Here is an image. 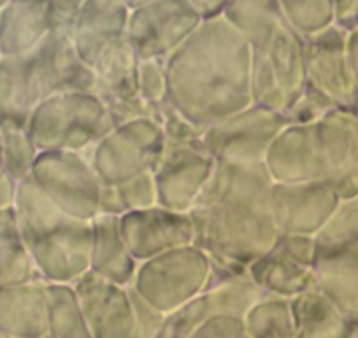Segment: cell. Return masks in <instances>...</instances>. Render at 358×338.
<instances>
[{"label": "cell", "mask_w": 358, "mask_h": 338, "mask_svg": "<svg viewBox=\"0 0 358 338\" xmlns=\"http://www.w3.org/2000/svg\"><path fill=\"white\" fill-rule=\"evenodd\" d=\"M169 105L204 130L251 98V47L222 18L204 20L167 61Z\"/></svg>", "instance_id": "1"}, {"label": "cell", "mask_w": 358, "mask_h": 338, "mask_svg": "<svg viewBox=\"0 0 358 338\" xmlns=\"http://www.w3.org/2000/svg\"><path fill=\"white\" fill-rule=\"evenodd\" d=\"M13 212L46 284L72 286L88 274L92 221L76 219L58 209L30 175L16 184Z\"/></svg>", "instance_id": "2"}, {"label": "cell", "mask_w": 358, "mask_h": 338, "mask_svg": "<svg viewBox=\"0 0 358 338\" xmlns=\"http://www.w3.org/2000/svg\"><path fill=\"white\" fill-rule=\"evenodd\" d=\"M195 246L222 263L248 268L278 244L281 232L271 203L230 202L197 205L192 210Z\"/></svg>", "instance_id": "3"}, {"label": "cell", "mask_w": 358, "mask_h": 338, "mask_svg": "<svg viewBox=\"0 0 358 338\" xmlns=\"http://www.w3.org/2000/svg\"><path fill=\"white\" fill-rule=\"evenodd\" d=\"M165 133V151L153 177L158 205L179 212H192L213 174L216 160L206 147L202 133L165 103L160 115Z\"/></svg>", "instance_id": "4"}, {"label": "cell", "mask_w": 358, "mask_h": 338, "mask_svg": "<svg viewBox=\"0 0 358 338\" xmlns=\"http://www.w3.org/2000/svg\"><path fill=\"white\" fill-rule=\"evenodd\" d=\"M27 128L41 153L74 151L90 154L115 128V122L94 91H64L41 100Z\"/></svg>", "instance_id": "5"}, {"label": "cell", "mask_w": 358, "mask_h": 338, "mask_svg": "<svg viewBox=\"0 0 358 338\" xmlns=\"http://www.w3.org/2000/svg\"><path fill=\"white\" fill-rule=\"evenodd\" d=\"M209 281L211 258L192 244L139 263L130 288L167 316L202 295Z\"/></svg>", "instance_id": "6"}, {"label": "cell", "mask_w": 358, "mask_h": 338, "mask_svg": "<svg viewBox=\"0 0 358 338\" xmlns=\"http://www.w3.org/2000/svg\"><path fill=\"white\" fill-rule=\"evenodd\" d=\"M253 103L285 115L308 86L304 37L290 25L260 50L251 51Z\"/></svg>", "instance_id": "7"}, {"label": "cell", "mask_w": 358, "mask_h": 338, "mask_svg": "<svg viewBox=\"0 0 358 338\" xmlns=\"http://www.w3.org/2000/svg\"><path fill=\"white\" fill-rule=\"evenodd\" d=\"M165 151L160 122L137 118L116 125L88 154L102 186H116L155 172Z\"/></svg>", "instance_id": "8"}, {"label": "cell", "mask_w": 358, "mask_h": 338, "mask_svg": "<svg viewBox=\"0 0 358 338\" xmlns=\"http://www.w3.org/2000/svg\"><path fill=\"white\" fill-rule=\"evenodd\" d=\"M30 177L58 209L76 219L92 221L101 212L102 182L88 154L43 151Z\"/></svg>", "instance_id": "9"}, {"label": "cell", "mask_w": 358, "mask_h": 338, "mask_svg": "<svg viewBox=\"0 0 358 338\" xmlns=\"http://www.w3.org/2000/svg\"><path fill=\"white\" fill-rule=\"evenodd\" d=\"M81 0H51V27L32 51L44 96L64 91H92L94 72L74 46V23Z\"/></svg>", "instance_id": "10"}, {"label": "cell", "mask_w": 358, "mask_h": 338, "mask_svg": "<svg viewBox=\"0 0 358 338\" xmlns=\"http://www.w3.org/2000/svg\"><path fill=\"white\" fill-rule=\"evenodd\" d=\"M287 125L281 112L250 103L206 126L202 139L216 161L264 163L268 147Z\"/></svg>", "instance_id": "11"}, {"label": "cell", "mask_w": 358, "mask_h": 338, "mask_svg": "<svg viewBox=\"0 0 358 338\" xmlns=\"http://www.w3.org/2000/svg\"><path fill=\"white\" fill-rule=\"evenodd\" d=\"M202 22L188 0H157L130 11L125 37L141 61H167Z\"/></svg>", "instance_id": "12"}, {"label": "cell", "mask_w": 358, "mask_h": 338, "mask_svg": "<svg viewBox=\"0 0 358 338\" xmlns=\"http://www.w3.org/2000/svg\"><path fill=\"white\" fill-rule=\"evenodd\" d=\"M141 60L130 47L127 37L116 41L92 65L94 88L92 91L104 102L116 125L137 118H153L160 122L139 96Z\"/></svg>", "instance_id": "13"}, {"label": "cell", "mask_w": 358, "mask_h": 338, "mask_svg": "<svg viewBox=\"0 0 358 338\" xmlns=\"http://www.w3.org/2000/svg\"><path fill=\"white\" fill-rule=\"evenodd\" d=\"M308 84L339 109L358 112V81L346 53V32L337 25L304 37Z\"/></svg>", "instance_id": "14"}, {"label": "cell", "mask_w": 358, "mask_h": 338, "mask_svg": "<svg viewBox=\"0 0 358 338\" xmlns=\"http://www.w3.org/2000/svg\"><path fill=\"white\" fill-rule=\"evenodd\" d=\"M120 230L137 263L195 244V224L190 212L155 205L120 217Z\"/></svg>", "instance_id": "15"}, {"label": "cell", "mask_w": 358, "mask_h": 338, "mask_svg": "<svg viewBox=\"0 0 358 338\" xmlns=\"http://www.w3.org/2000/svg\"><path fill=\"white\" fill-rule=\"evenodd\" d=\"M323 182L341 200L358 195V115L346 109L330 110L316 122Z\"/></svg>", "instance_id": "16"}, {"label": "cell", "mask_w": 358, "mask_h": 338, "mask_svg": "<svg viewBox=\"0 0 358 338\" xmlns=\"http://www.w3.org/2000/svg\"><path fill=\"white\" fill-rule=\"evenodd\" d=\"M341 196L327 182H274L271 212L281 233L316 237L336 212Z\"/></svg>", "instance_id": "17"}, {"label": "cell", "mask_w": 358, "mask_h": 338, "mask_svg": "<svg viewBox=\"0 0 358 338\" xmlns=\"http://www.w3.org/2000/svg\"><path fill=\"white\" fill-rule=\"evenodd\" d=\"M94 338H132L134 307L130 288L99 275H83L72 284Z\"/></svg>", "instance_id": "18"}, {"label": "cell", "mask_w": 358, "mask_h": 338, "mask_svg": "<svg viewBox=\"0 0 358 338\" xmlns=\"http://www.w3.org/2000/svg\"><path fill=\"white\" fill-rule=\"evenodd\" d=\"M264 163L268 175L278 184L323 182V163L316 123L313 125L288 123L273 140L265 154Z\"/></svg>", "instance_id": "19"}, {"label": "cell", "mask_w": 358, "mask_h": 338, "mask_svg": "<svg viewBox=\"0 0 358 338\" xmlns=\"http://www.w3.org/2000/svg\"><path fill=\"white\" fill-rule=\"evenodd\" d=\"M130 9L123 0H81L74 23V46L86 65L127 36Z\"/></svg>", "instance_id": "20"}, {"label": "cell", "mask_w": 358, "mask_h": 338, "mask_svg": "<svg viewBox=\"0 0 358 338\" xmlns=\"http://www.w3.org/2000/svg\"><path fill=\"white\" fill-rule=\"evenodd\" d=\"M44 98L32 53L0 57V123L29 126L34 109Z\"/></svg>", "instance_id": "21"}, {"label": "cell", "mask_w": 358, "mask_h": 338, "mask_svg": "<svg viewBox=\"0 0 358 338\" xmlns=\"http://www.w3.org/2000/svg\"><path fill=\"white\" fill-rule=\"evenodd\" d=\"M46 282L0 288V333L9 338H46Z\"/></svg>", "instance_id": "22"}, {"label": "cell", "mask_w": 358, "mask_h": 338, "mask_svg": "<svg viewBox=\"0 0 358 338\" xmlns=\"http://www.w3.org/2000/svg\"><path fill=\"white\" fill-rule=\"evenodd\" d=\"M51 27V0H9L0 8V54L22 57L39 46Z\"/></svg>", "instance_id": "23"}, {"label": "cell", "mask_w": 358, "mask_h": 338, "mask_svg": "<svg viewBox=\"0 0 358 338\" xmlns=\"http://www.w3.org/2000/svg\"><path fill=\"white\" fill-rule=\"evenodd\" d=\"M273 188L274 181L268 175L265 163L216 161L197 205L230 202V200L271 203Z\"/></svg>", "instance_id": "24"}, {"label": "cell", "mask_w": 358, "mask_h": 338, "mask_svg": "<svg viewBox=\"0 0 358 338\" xmlns=\"http://www.w3.org/2000/svg\"><path fill=\"white\" fill-rule=\"evenodd\" d=\"M137 267L139 263L123 240L120 217L99 214L92 219L90 272L123 288H130Z\"/></svg>", "instance_id": "25"}, {"label": "cell", "mask_w": 358, "mask_h": 338, "mask_svg": "<svg viewBox=\"0 0 358 338\" xmlns=\"http://www.w3.org/2000/svg\"><path fill=\"white\" fill-rule=\"evenodd\" d=\"M316 291L358 324V247L316 254Z\"/></svg>", "instance_id": "26"}, {"label": "cell", "mask_w": 358, "mask_h": 338, "mask_svg": "<svg viewBox=\"0 0 358 338\" xmlns=\"http://www.w3.org/2000/svg\"><path fill=\"white\" fill-rule=\"evenodd\" d=\"M251 281L264 295L294 300L316 288L315 267L292 260L276 246L248 267Z\"/></svg>", "instance_id": "27"}, {"label": "cell", "mask_w": 358, "mask_h": 338, "mask_svg": "<svg viewBox=\"0 0 358 338\" xmlns=\"http://www.w3.org/2000/svg\"><path fill=\"white\" fill-rule=\"evenodd\" d=\"M222 18L246 41L251 51L264 47L290 25L278 0H230Z\"/></svg>", "instance_id": "28"}, {"label": "cell", "mask_w": 358, "mask_h": 338, "mask_svg": "<svg viewBox=\"0 0 358 338\" xmlns=\"http://www.w3.org/2000/svg\"><path fill=\"white\" fill-rule=\"evenodd\" d=\"M295 338H353L357 324L316 289L290 300Z\"/></svg>", "instance_id": "29"}, {"label": "cell", "mask_w": 358, "mask_h": 338, "mask_svg": "<svg viewBox=\"0 0 358 338\" xmlns=\"http://www.w3.org/2000/svg\"><path fill=\"white\" fill-rule=\"evenodd\" d=\"M43 281L11 209L0 210V288Z\"/></svg>", "instance_id": "30"}, {"label": "cell", "mask_w": 358, "mask_h": 338, "mask_svg": "<svg viewBox=\"0 0 358 338\" xmlns=\"http://www.w3.org/2000/svg\"><path fill=\"white\" fill-rule=\"evenodd\" d=\"M46 338H94L72 286L48 284Z\"/></svg>", "instance_id": "31"}, {"label": "cell", "mask_w": 358, "mask_h": 338, "mask_svg": "<svg viewBox=\"0 0 358 338\" xmlns=\"http://www.w3.org/2000/svg\"><path fill=\"white\" fill-rule=\"evenodd\" d=\"M248 338H295L290 300L264 295L243 317Z\"/></svg>", "instance_id": "32"}, {"label": "cell", "mask_w": 358, "mask_h": 338, "mask_svg": "<svg viewBox=\"0 0 358 338\" xmlns=\"http://www.w3.org/2000/svg\"><path fill=\"white\" fill-rule=\"evenodd\" d=\"M158 205L157 186L153 172L116 186H102L101 212L106 216L122 217L134 210Z\"/></svg>", "instance_id": "33"}, {"label": "cell", "mask_w": 358, "mask_h": 338, "mask_svg": "<svg viewBox=\"0 0 358 338\" xmlns=\"http://www.w3.org/2000/svg\"><path fill=\"white\" fill-rule=\"evenodd\" d=\"M0 147H2V168L16 182L32 174L41 151L30 137L29 128L20 125L0 123Z\"/></svg>", "instance_id": "34"}, {"label": "cell", "mask_w": 358, "mask_h": 338, "mask_svg": "<svg viewBox=\"0 0 358 338\" xmlns=\"http://www.w3.org/2000/svg\"><path fill=\"white\" fill-rule=\"evenodd\" d=\"M315 239L316 254L358 247V195L341 200L336 212Z\"/></svg>", "instance_id": "35"}, {"label": "cell", "mask_w": 358, "mask_h": 338, "mask_svg": "<svg viewBox=\"0 0 358 338\" xmlns=\"http://www.w3.org/2000/svg\"><path fill=\"white\" fill-rule=\"evenodd\" d=\"M292 29L309 37L334 25V0H278Z\"/></svg>", "instance_id": "36"}, {"label": "cell", "mask_w": 358, "mask_h": 338, "mask_svg": "<svg viewBox=\"0 0 358 338\" xmlns=\"http://www.w3.org/2000/svg\"><path fill=\"white\" fill-rule=\"evenodd\" d=\"M139 96L151 110H155L160 119L162 109L167 103L169 81L165 61L162 60H144L139 64ZM162 123V122H160Z\"/></svg>", "instance_id": "37"}, {"label": "cell", "mask_w": 358, "mask_h": 338, "mask_svg": "<svg viewBox=\"0 0 358 338\" xmlns=\"http://www.w3.org/2000/svg\"><path fill=\"white\" fill-rule=\"evenodd\" d=\"M334 109H337V105L332 100L308 84L297 102L285 112V118L290 125H313Z\"/></svg>", "instance_id": "38"}, {"label": "cell", "mask_w": 358, "mask_h": 338, "mask_svg": "<svg viewBox=\"0 0 358 338\" xmlns=\"http://www.w3.org/2000/svg\"><path fill=\"white\" fill-rule=\"evenodd\" d=\"M130 295H132L134 307L132 338H158L162 326H164L165 314L144 302L132 288H130Z\"/></svg>", "instance_id": "39"}, {"label": "cell", "mask_w": 358, "mask_h": 338, "mask_svg": "<svg viewBox=\"0 0 358 338\" xmlns=\"http://www.w3.org/2000/svg\"><path fill=\"white\" fill-rule=\"evenodd\" d=\"M244 335V323L241 317L216 314L206 319L188 338H241Z\"/></svg>", "instance_id": "40"}, {"label": "cell", "mask_w": 358, "mask_h": 338, "mask_svg": "<svg viewBox=\"0 0 358 338\" xmlns=\"http://www.w3.org/2000/svg\"><path fill=\"white\" fill-rule=\"evenodd\" d=\"M278 249L283 251L288 258L306 265L315 267L316 261V239L299 233H281L276 244Z\"/></svg>", "instance_id": "41"}, {"label": "cell", "mask_w": 358, "mask_h": 338, "mask_svg": "<svg viewBox=\"0 0 358 338\" xmlns=\"http://www.w3.org/2000/svg\"><path fill=\"white\" fill-rule=\"evenodd\" d=\"M188 2L197 9L202 20H211L222 16L223 9L227 8L230 0H188Z\"/></svg>", "instance_id": "42"}, {"label": "cell", "mask_w": 358, "mask_h": 338, "mask_svg": "<svg viewBox=\"0 0 358 338\" xmlns=\"http://www.w3.org/2000/svg\"><path fill=\"white\" fill-rule=\"evenodd\" d=\"M16 184L18 182L8 175V172L0 165V210L11 209L13 202H15Z\"/></svg>", "instance_id": "43"}, {"label": "cell", "mask_w": 358, "mask_h": 338, "mask_svg": "<svg viewBox=\"0 0 358 338\" xmlns=\"http://www.w3.org/2000/svg\"><path fill=\"white\" fill-rule=\"evenodd\" d=\"M346 53L358 81V25L346 32Z\"/></svg>", "instance_id": "44"}, {"label": "cell", "mask_w": 358, "mask_h": 338, "mask_svg": "<svg viewBox=\"0 0 358 338\" xmlns=\"http://www.w3.org/2000/svg\"><path fill=\"white\" fill-rule=\"evenodd\" d=\"M127 4V8L132 11V9H137L141 8V6H146V4H151V2H157V0H123Z\"/></svg>", "instance_id": "45"}, {"label": "cell", "mask_w": 358, "mask_h": 338, "mask_svg": "<svg viewBox=\"0 0 358 338\" xmlns=\"http://www.w3.org/2000/svg\"><path fill=\"white\" fill-rule=\"evenodd\" d=\"M8 2H9V0H0V8H2L4 4H8Z\"/></svg>", "instance_id": "46"}, {"label": "cell", "mask_w": 358, "mask_h": 338, "mask_svg": "<svg viewBox=\"0 0 358 338\" xmlns=\"http://www.w3.org/2000/svg\"><path fill=\"white\" fill-rule=\"evenodd\" d=\"M355 338H358V324H357V330H355Z\"/></svg>", "instance_id": "47"}, {"label": "cell", "mask_w": 358, "mask_h": 338, "mask_svg": "<svg viewBox=\"0 0 358 338\" xmlns=\"http://www.w3.org/2000/svg\"><path fill=\"white\" fill-rule=\"evenodd\" d=\"M0 160H2V147H0ZM2 165V163H0Z\"/></svg>", "instance_id": "48"}, {"label": "cell", "mask_w": 358, "mask_h": 338, "mask_svg": "<svg viewBox=\"0 0 358 338\" xmlns=\"http://www.w3.org/2000/svg\"><path fill=\"white\" fill-rule=\"evenodd\" d=\"M0 338H9V337H6V335H2V333H0Z\"/></svg>", "instance_id": "49"}, {"label": "cell", "mask_w": 358, "mask_h": 338, "mask_svg": "<svg viewBox=\"0 0 358 338\" xmlns=\"http://www.w3.org/2000/svg\"><path fill=\"white\" fill-rule=\"evenodd\" d=\"M241 338H248V337H246V335H243V337H241Z\"/></svg>", "instance_id": "50"}, {"label": "cell", "mask_w": 358, "mask_h": 338, "mask_svg": "<svg viewBox=\"0 0 358 338\" xmlns=\"http://www.w3.org/2000/svg\"><path fill=\"white\" fill-rule=\"evenodd\" d=\"M0 57H2V54H0Z\"/></svg>", "instance_id": "51"}]
</instances>
